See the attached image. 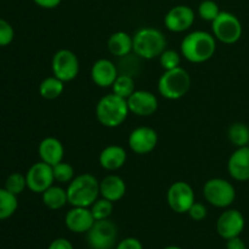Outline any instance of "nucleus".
<instances>
[{
	"mask_svg": "<svg viewBox=\"0 0 249 249\" xmlns=\"http://www.w3.org/2000/svg\"><path fill=\"white\" fill-rule=\"evenodd\" d=\"M216 50V39L206 31H194L181 41L180 53L191 63H203L211 60Z\"/></svg>",
	"mask_w": 249,
	"mask_h": 249,
	"instance_id": "1",
	"label": "nucleus"
},
{
	"mask_svg": "<svg viewBox=\"0 0 249 249\" xmlns=\"http://www.w3.org/2000/svg\"><path fill=\"white\" fill-rule=\"evenodd\" d=\"M68 203L72 207L90 208L100 197V181L90 173L77 175L67 186Z\"/></svg>",
	"mask_w": 249,
	"mask_h": 249,
	"instance_id": "2",
	"label": "nucleus"
},
{
	"mask_svg": "<svg viewBox=\"0 0 249 249\" xmlns=\"http://www.w3.org/2000/svg\"><path fill=\"white\" fill-rule=\"evenodd\" d=\"M96 119L106 128H117L128 118L129 107L126 99L116 94H107L99 100L96 105Z\"/></svg>",
	"mask_w": 249,
	"mask_h": 249,
	"instance_id": "3",
	"label": "nucleus"
},
{
	"mask_svg": "<svg viewBox=\"0 0 249 249\" xmlns=\"http://www.w3.org/2000/svg\"><path fill=\"white\" fill-rule=\"evenodd\" d=\"M167 49L165 36L157 28L142 27L133 36V51L143 60H152L160 57Z\"/></svg>",
	"mask_w": 249,
	"mask_h": 249,
	"instance_id": "4",
	"label": "nucleus"
},
{
	"mask_svg": "<svg viewBox=\"0 0 249 249\" xmlns=\"http://www.w3.org/2000/svg\"><path fill=\"white\" fill-rule=\"evenodd\" d=\"M191 88V77L182 67L164 71L158 79L157 89L160 96L167 100H180Z\"/></svg>",
	"mask_w": 249,
	"mask_h": 249,
	"instance_id": "5",
	"label": "nucleus"
},
{
	"mask_svg": "<svg viewBox=\"0 0 249 249\" xmlns=\"http://www.w3.org/2000/svg\"><path fill=\"white\" fill-rule=\"evenodd\" d=\"M203 196L215 208H229L236 199V190L228 180L213 178L204 182Z\"/></svg>",
	"mask_w": 249,
	"mask_h": 249,
	"instance_id": "6",
	"label": "nucleus"
},
{
	"mask_svg": "<svg viewBox=\"0 0 249 249\" xmlns=\"http://www.w3.org/2000/svg\"><path fill=\"white\" fill-rule=\"evenodd\" d=\"M212 32L216 40L226 45H232L241 39L243 28L237 16L229 11H221L212 22Z\"/></svg>",
	"mask_w": 249,
	"mask_h": 249,
	"instance_id": "7",
	"label": "nucleus"
},
{
	"mask_svg": "<svg viewBox=\"0 0 249 249\" xmlns=\"http://www.w3.org/2000/svg\"><path fill=\"white\" fill-rule=\"evenodd\" d=\"M118 237L117 225L109 219L96 220L87 232L88 245L91 249H113Z\"/></svg>",
	"mask_w": 249,
	"mask_h": 249,
	"instance_id": "8",
	"label": "nucleus"
},
{
	"mask_svg": "<svg viewBox=\"0 0 249 249\" xmlns=\"http://www.w3.org/2000/svg\"><path fill=\"white\" fill-rule=\"evenodd\" d=\"M79 60L73 51L68 49H60L56 51L51 60V71L53 75L68 83L74 80L79 74Z\"/></svg>",
	"mask_w": 249,
	"mask_h": 249,
	"instance_id": "9",
	"label": "nucleus"
},
{
	"mask_svg": "<svg viewBox=\"0 0 249 249\" xmlns=\"http://www.w3.org/2000/svg\"><path fill=\"white\" fill-rule=\"evenodd\" d=\"M167 202L169 208L178 214L189 212L195 203V191L191 185L186 181H175L167 191Z\"/></svg>",
	"mask_w": 249,
	"mask_h": 249,
	"instance_id": "10",
	"label": "nucleus"
},
{
	"mask_svg": "<svg viewBox=\"0 0 249 249\" xmlns=\"http://www.w3.org/2000/svg\"><path fill=\"white\" fill-rule=\"evenodd\" d=\"M27 189L34 194H43L55 182L53 167L48 163L36 162L26 173Z\"/></svg>",
	"mask_w": 249,
	"mask_h": 249,
	"instance_id": "11",
	"label": "nucleus"
},
{
	"mask_svg": "<svg viewBox=\"0 0 249 249\" xmlns=\"http://www.w3.org/2000/svg\"><path fill=\"white\" fill-rule=\"evenodd\" d=\"M246 220L243 214L237 209H226L216 220V232L224 240L238 237L245 230Z\"/></svg>",
	"mask_w": 249,
	"mask_h": 249,
	"instance_id": "12",
	"label": "nucleus"
},
{
	"mask_svg": "<svg viewBox=\"0 0 249 249\" xmlns=\"http://www.w3.org/2000/svg\"><path fill=\"white\" fill-rule=\"evenodd\" d=\"M158 143V134L151 126H138L129 134L128 146L136 155H148Z\"/></svg>",
	"mask_w": 249,
	"mask_h": 249,
	"instance_id": "13",
	"label": "nucleus"
},
{
	"mask_svg": "<svg viewBox=\"0 0 249 249\" xmlns=\"http://www.w3.org/2000/svg\"><path fill=\"white\" fill-rule=\"evenodd\" d=\"M195 18L196 15L192 7L187 5H177L172 7L164 16V26L168 31L182 33L191 28Z\"/></svg>",
	"mask_w": 249,
	"mask_h": 249,
	"instance_id": "14",
	"label": "nucleus"
},
{
	"mask_svg": "<svg viewBox=\"0 0 249 249\" xmlns=\"http://www.w3.org/2000/svg\"><path fill=\"white\" fill-rule=\"evenodd\" d=\"M129 111L138 117H150L158 109V99L147 90H135L126 99Z\"/></svg>",
	"mask_w": 249,
	"mask_h": 249,
	"instance_id": "15",
	"label": "nucleus"
},
{
	"mask_svg": "<svg viewBox=\"0 0 249 249\" xmlns=\"http://www.w3.org/2000/svg\"><path fill=\"white\" fill-rule=\"evenodd\" d=\"M95 221L91 211L87 207H72L65 216L66 228L73 233H87Z\"/></svg>",
	"mask_w": 249,
	"mask_h": 249,
	"instance_id": "16",
	"label": "nucleus"
},
{
	"mask_svg": "<svg viewBox=\"0 0 249 249\" xmlns=\"http://www.w3.org/2000/svg\"><path fill=\"white\" fill-rule=\"evenodd\" d=\"M118 75V67L108 58H100L95 61L90 71L92 83L100 88L112 87Z\"/></svg>",
	"mask_w": 249,
	"mask_h": 249,
	"instance_id": "17",
	"label": "nucleus"
},
{
	"mask_svg": "<svg viewBox=\"0 0 249 249\" xmlns=\"http://www.w3.org/2000/svg\"><path fill=\"white\" fill-rule=\"evenodd\" d=\"M228 172L236 181L249 180V146L237 147L228 160Z\"/></svg>",
	"mask_w": 249,
	"mask_h": 249,
	"instance_id": "18",
	"label": "nucleus"
},
{
	"mask_svg": "<svg viewBox=\"0 0 249 249\" xmlns=\"http://www.w3.org/2000/svg\"><path fill=\"white\" fill-rule=\"evenodd\" d=\"M38 155L41 162L48 163L49 165L53 167L55 164L63 160L65 147L57 138L48 136V138L43 139L39 143Z\"/></svg>",
	"mask_w": 249,
	"mask_h": 249,
	"instance_id": "19",
	"label": "nucleus"
},
{
	"mask_svg": "<svg viewBox=\"0 0 249 249\" xmlns=\"http://www.w3.org/2000/svg\"><path fill=\"white\" fill-rule=\"evenodd\" d=\"M126 158L128 155L125 148L119 145H109L100 152L99 163L105 170L116 172L125 164Z\"/></svg>",
	"mask_w": 249,
	"mask_h": 249,
	"instance_id": "20",
	"label": "nucleus"
},
{
	"mask_svg": "<svg viewBox=\"0 0 249 249\" xmlns=\"http://www.w3.org/2000/svg\"><path fill=\"white\" fill-rule=\"evenodd\" d=\"M126 184L119 175H106L100 181V196L111 202H118L125 196Z\"/></svg>",
	"mask_w": 249,
	"mask_h": 249,
	"instance_id": "21",
	"label": "nucleus"
},
{
	"mask_svg": "<svg viewBox=\"0 0 249 249\" xmlns=\"http://www.w3.org/2000/svg\"><path fill=\"white\" fill-rule=\"evenodd\" d=\"M107 49L117 57H123L133 51V36L123 31L114 32L107 40Z\"/></svg>",
	"mask_w": 249,
	"mask_h": 249,
	"instance_id": "22",
	"label": "nucleus"
},
{
	"mask_svg": "<svg viewBox=\"0 0 249 249\" xmlns=\"http://www.w3.org/2000/svg\"><path fill=\"white\" fill-rule=\"evenodd\" d=\"M41 201H43L44 206L48 207L51 211H58L68 203L67 190L53 185L41 194Z\"/></svg>",
	"mask_w": 249,
	"mask_h": 249,
	"instance_id": "23",
	"label": "nucleus"
},
{
	"mask_svg": "<svg viewBox=\"0 0 249 249\" xmlns=\"http://www.w3.org/2000/svg\"><path fill=\"white\" fill-rule=\"evenodd\" d=\"M65 90V83L55 75L45 78L39 85V94L45 100H55L62 95Z\"/></svg>",
	"mask_w": 249,
	"mask_h": 249,
	"instance_id": "24",
	"label": "nucleus"
},
{
	"mask_svg": "<svg viewBox=\"0 0 249 249\" xmlns=\"http://www.w3.org/2000/svg\"><path fill=\"white\" fill-rule=\"evenodd\" d=\"M18 208V199L16 195L0 187V220H6L16 213Z\"/></svg>",
	"mask_w": 249,
	"mask_h": 249,
	"instance_id": "25",
	"label": "nucleus"
},
{
	"mask_svg": "<svg viewBox=\"0 0 249 249\" xmlns=\"http://www.w3.org/2000/svg\"><path fill=\"white\" fill-rule=\"evenodd\" d=\"M228 138L236 147L249 146V126L241 122L231 124L228 129Z\"/></svg>",
	"mask_w": 249,
	"mask_h": 249,
	"instance_id": "26",
	"label": "nucleus"
},
{
	"mask_svg": "<svg viewBox=\"0 0 249 249\" xmlns=\"http://www.w3.org/2000/svg\"><path fill=\"white\" fill-rule=\"evenodd\" d=\"M111 88L113 90V94L123 99H128L135 91V80H134V77L129 74H119Z\"/></svg>",
	"mask_w": 249,
	"mask_h": 249,
	"instance_id": "27",
	"label": "nucleus"
},
{
	"mask_svg": "<svg viewBox=\"0 0 249 249\" xmlns=\"http://www.w3.org/2000/svg\"><path fill=\"white\" fill-rule=\"evenodd\" d=\"M90 211H91L95 220L109 219V216L113 213V202L101 197V198H97L96 201L92 203V206L90 207Z\"/></svg>",
	"mask_w": 249,
	"mask_h": 249,
	"instance_id": "28",
	"label": "nucleus"
},
{
	"mask_svg": "<svg viewBox=\"0 0 249 249\" xmlns=\"http://www.w3.org/2000/svg\"><path fill=\"white\" fill-rule=\"evenodd\" d=\"M53 178L55 181L60 182V184H70L73 179L75 178L74 168L67 162H60L53 167Z\"/></svg>",
	"mask_w": 249,
	"mask_h": 249,
	"instance_id": "29",
	"label": "nucleus"
},
{
	"mask_svg": "<svg viewBox=\"0 0 249 249\" xmlns=\"http://www.w3.org/2000/svg\"><path fill=\"white\" fill-rule=\"evenodd\" d=\"M4 187L9 192L18 196L27 189L26 175L21 174V173H12L5 180Z\"/></svg>",
	"mask_w": 249,
	"mask_h": 249,
	"instance_id": "30",
	"label": "nucleus"
},
{
	"mask_svg": "<svg viewBox=\"0 0 249 249\" xmlns=\"http://www.w3.org/2000/svg\"><path fill=\"white\" fill-rule=\"evenodd\" d=\"M221 10L219 5L213 0H203L198 5V16L207 22H213L218 17Z\"/></svg>",
	"mask_w": 249,
	"mask_h": 249,
	"instance_id": "31",
	"label": "nucleus"
},
{
	"mask_svg": "<svg viewBox=\"0 0 249 249\" xmlns=\"http://www.w3.org/2000/svg\"><path fill=\"white\" fill-rule=\"evenodd\" d=\"M181 53H178L175 50H169V49H165L160 58V67L164 71H170L174 70V68L180 67V63H181Z\"/></svg>",
	"mask_w": 249,
	"mask_h": 249,
	"instance_id": "32",
	"label": "nucleus"
},
{
	"mask_svg": "<svg viewBox=\"0 0 249 249\" xmlns=\"http://www.w3.org/2000/svg\"><path fill=\"white\" fill-rule=\"evenodd\" d=\"M15 29L6 19L0 17V48L10 45L14 41Z\"/></svg>",
	"mask_w": 249,
	"mask_h": 249,
	"instance_id": "33",
	"label": "nucleus"
},
{
	"mask_svg": "<svg viewBox=\"0 0 249 249\" xmlns=\"http://www.w3.org/2000/svg\"><path fill=\"white\" fill-rule=\"evenodd\" d=\"M190 218L195 221H202L207 218V214H208V211H207V207L204 206L201 202H195L191 206V208L187 212Z\"/></svg>",
	"mask_w": 249,
	"mask_h": 249,
	"instance_id": "34",
	"label": "nucleus"
},
{
	"mask_svg": "<svg viewBox=\"0 0 249 249\" xmlns=\"http://www.w3.org/2000/svg\"><path fill=\"white\" fill-rule=\"evenodd\" d=\"M116 249H143V246L138 238L126 237L117 243Z\"/></svg>",
	"mask_w": 249,
	"mask_h": 249,
	"instance_id": "35",
	"label": "nucleus"
},
{
	"mask_svg": "<svg viewBox=\"0 0 249 249\" xmlns=\"http://www.w3.org/2000/svg\"><path fill=\"white\" fill-rule=\"evenodd\" d=\"M48 249H74V247H73L71 241H68L67 238L58 237L55 238V240L49 245Z\"/></svg>",
	"mask_w": 249,
	"mask_h": 249,
	"instance_id": "36",
	"label": "nucleus"
},
{
	"mask_svg": "<svg viewBox=\"0 0 249 249\" xmlns=\"http://www.w3.org/2000/svg\"><path fill=\"white\" fill-rule=\"evenodd\" d=\"M61 1H62V0H33L34 4L38 5L39 7L48 10L56 9V7L61 4Z\"/></svg>",
	"mask_w": 249,
	"mask_h": 249,
	"instance_id": "37",
	"label": "nucleus"
},
{
	"mask_svg": "<svg viewBox=\"0 0 249 249\" xmlns=\"http://www.w3.org/2000/svg\"><path fill=\"white\" fill-rule=\"evenodd\" d=\"M226 249H247V246H246L245 241L238 236V237L226 241Z\"/></svg>",
	"mask_w": 249,
	"mask_h": 249,
	"instance_id": "38",
	"label": "nucleus"
},
{
	"mask_svg": "<svg viewBox=\"0 0 249 249\" xmlns=\"http://www.w3.org/2000/svg\"><path fill=\"white\" fill-rule=\"evenodd\" d=\"M163 249H182V248L179 247V246H167V247Z\"/></svg>",
	"mask_w": 249,
	"mask_h": 249,
	"instance_id": "39",
	"label": "nucleus"
},
{
	"mask_svg": "<svg viewBox=\"0 0 249 249\" xmlns=\"http://www.w3.org/2000/svg\"><path fill=\"white\" fill-rule=\"evenodd\" d=\"M90 249H91V248H90Z\"/></svg>",
	"mask_w": 249,
	"mask_h": 249,
	"instance_id": "40",
	"label": "nucleus"
}]
</instances>
